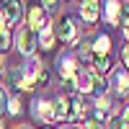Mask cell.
<instances>
[{
    "label": "cell",
    "instance_id": "1",
    "mask_svg": "<svg viewBox=\"0 0 129 129\" xmlns=\"http://www.w3.org/2000/svg\"><path fill=\"white\" fill-rule=\"evenodd\" d=\"M34 47H36V31L28 28V26H23L18 31V49H21V54L31 57V54H34Z\"/></svg>",
    "mask_w": 129,
    "mask_h": 129
},
{
    "label": "cell",
    "instance_id": "2",
    "mask_svg": "<svg viewBox=\"0 0 129 129\" xmlns=\"http://www.w3.org/2000/svg\"><path fill=\"white\" fill-rule=\"evenodd\" d=\"M54 31H57V36H59L62 41H75V36H78L75 21H72L70 16H59V18H57V26H54Z\"/></svg>",
    "mask_w": 129,
    "mask_h": 129
},
{
    "label": "cell",
    "instance_id": "3",
    "mask_svg": "<svg viewBox=\"0 0 129 129\" xmlns=\"http://www.w3.org/2000/svg\"><path fill=\"white\" fill-rule=\"evenodd\" d=\"M21 13H23V3L21 0H5V5H3V21L5 23H18Z\"/></svg>",
    "mask_w": 129,
    "mask_h": 129
},
{
    "label": "cell",
    "instance_id": "4",
    "mask_svg": "<svg viewBox=\"0 0 129 129\" xmlns=\"http://www.w3.org/2000/svg\"><path fill=\"white\" fill-rule=\"evenodd\" d=\"M67 116H70V101L64 98V95H57V98L52 101V119L64 121Z\"/></svg>",
    "mask_w": 129,
    "mask_h": 129
},
{
    "label": "cell",
    "instance_id": "5",
    "mask_svg": "<svg viewBox=\"0 0 129 129\" xmlns=\"http://www.w3.org/2000/svg\"><path fill=\"white\" fill-rule=\"evenodd\" d=\"M26 26L28 28H41L44 26V8H41V3H34L28 8V18H26Z\"/></svg>",
    "mask_w": 129,
    "mask_h": 129
},
{
    "label": "cell",
    "instance_id": "6",
    "mask_svg": "<svg viewBox=\"0 0 129 129\" xmlns=\"http://www.w3.org/2000/svg\"><path fill=\"white\" fill-rule=\"evenodd\" d=\"M80 13L88 23L98 21V0H80Z\"/></svg>",
    "mask_w": 129,
    "mask_h": 129
},
{
    "label": "cell",
    "instance_id": "7",
    "mask_svg": "<svg viewBox=\"0 0 129 129\" xmlns=\"http://www.w3.org/2000/svg\"><path fill=\"white\" fill-rule=\"evenodd\" d=\"M109 49H111V39L109 36H98L93 41V47H90L93 57H109Z\"/></svg>",
    "mask_w": 129,
    "mask_h": 129
},
{
    "label": "cell",
    "instance_id": "8",
    "mask_svg": "<svg viewBox=\"0 0 129 129\" xmlns=\"http://www.w3.org/2000/svg\"><path fill=\"white\" fill-rule=\"evenodd\" d=\"M119 10H121L119 0H106V21L109 23H119Z\"/></svg>",
    "mask_w": 129,
    "mask_h": 129
},
{
    "label": "cell",
    "instance_id": "9",
    "mask_svg": "<svg viewBox=\"0 0 129 129\" xmlns=\"http://www.w3.org/2000/svg\"><path fill=\"white\" fill-rule=\"evenodd\" d=\"M114 88H116V93H119V95H126V93H129V72H116Z\"/></svg>",
    "mask_w": 129,
    "mask_h": 129
},
{
    "label": "cell",
    "instance_id": "10",
    "mask_svg": "<svg viewBox=\"0 0 129 129\" xmlns=\"http://www.w3.org/2000/svg\"><path fill=\"white\" fill-rule=\"evenodd\" d=\"M70 116H75V119H85V98H83V95H75V98H72Z\"/></svg>",
    "mask_w": 129,
    "mask_h": 129
},
{
    "label": "cell",
    "instance_id": "11",
    "mask_svg": "<svg viewBox=\"0 0 129 129\" xmlns=\"http://www.w3.org/2000/svg\"><path fill=\"white\" fill-rule=\"evenodd\" d=\"M109 67H111V59L109 57H93V75L103 78V75L109 72Z\"/></svg>",
    "mask_w": 129,
    "mask_h": 129
},
{
    "label": "cell",
    "instance_id": "12",
    "mask_svg": "<svg viewBox=\"0 0 129 129\" xmlns=\"http://www.w3.org/2000/svg\"><path fill=\"white\" fill-rule=\"evenodd\" d=\"M39 31H41V34H39V41H41V47H47V49H49L52 44H54V28H52L49 23H44Z\"/></svg>",
    "mask_w": 129,
    "mask_h": 129
},
{
    "label": "cell",
    "instance_id": "13",
    "mask_svg": "<svg viewBox=\"0 0 129 129\" xmlns=\"http://www.w3.org/2000/svg\"><path fill=\"white\" fill-rule=\"evenodd\" d=\"M59 70H62V78H72L78 67H75V57H62L59 59Z\"/></svg>",
    "mask_w": 129,
    "mask_h": 129
},
{
    "label": "cell",
    "instance_id": "14",
    "mask_svg": "<svg viewBox=\"0 0 129 129\" xmlns=\"http://www.w3.org/2000/svg\"><path fill=\"white\" fill-rule=\"evenodd\" d=\"M34 111H36V116H39L41 121H49V119H52V103L36 101V103H34Z\"/></svg>",
    "mask_w": 129,
    "mask_h": 129
},
{
    "label": "cell",
    "instance_id": "15",
    "mask_svg": "<svg viewBox=\"0 0 129 129\" xmlns=\"http://www.w3.org/2000/svg\"><path fill=\"white\" fill-rule=\"evenodd\" d=\"M10 47V34L5 28V21H3V13H0V54H5Z\"/></svg>",
    "mask_w": 129,
    "mask_h": 129
},
{
    "label": "cell",
    "instance_id": "16",
    "mask_svg": "<svg viewBox=\"0 0 129 129\" xmlns=\"http://www.w3.org/2000/svg\"><path fill=\"white\" fill-rule=\"evenodd\" d=\"M95 106H98V114H101L98 119H103V116H106L103 111H109V109H111V101L106 98V95H98V103H95Z\"/></svg>",
    "mask_w": 129,
    "mask_h": 129
},
{
    "label": "cell",
    "instance_id": "17",
    "mask_svg": "<svg viewBox=\"0 0 129 129\" xmlns=\"http://www.w3.org/2000/svg\"><path fill=\"white\" fill-rule=\"evenodd\" d=\"M59 3H62V0H41V8L49 10V13H57V10H59Z\"/></svg>",
    "mask_w": 129,
    "mask_h": 129
},
{
    "label": "cell",
    "instance_id": "18",
    "mask_svg": "<svg viewBox=\"0 0 129 129\" xmlns=\"http://www.w3.org/2000/svg\"><path fill=\"white\" fill-rule=\"evenodd\" d=\"M47 83H49V75H47V70H39V75H36V90H41Z\"/></svg>",
    "mask_w": 129,
    "mask_h": 129
},
{
    "label": "cell",
    "instance_id": "19",
    "mask_svg": "<svg viewBox=\"0 0 129 129\" xmlns=\"http://www.w3.org/2000/svg\"><path fill=\"white\" fill-rule=\"evenodd\" d=\"M8 111H10V114H18V111H21V98H18V93H13V98H10V103H8Z\"/></svg>",
    "mask_w": 129,
    "mask_h": 129
},
{
    "label": "cell",
    "instance_id": "20",
    "mask_svg": "<svg viewBox=\"0 0 129 129\" xmlns=\"http://www.w3.org/2000/svg\"><path fill=\"white\" fill-rule=\"evenodd\" d=\"M85 129H106V126L98 116H93V119H85Z\"/></svg>",
    "mask_w": 129,
    "mask_h": 129
},
{
    "label": "cell",
    "instance_id": "21",
    "mask_svg": "<svg viewBox=\"0 0 129 129\" xmlns=\"http://www.w3.org/2000/svg\"><path fill=\"white\" fill-rule=\"evenodd\" d=\"M109 129H129V126L121 121V116H111L109 119Z\"/></svg>",
    "mask_w": 129,
    "mask_h": 129
},
{
    "label": "cell",
    "instance_id": "22",
    "mask_svg": "<svg viewBox=\"0 0 129 129\" xmlns=\"http://www.w3.org/2000/svg\"><path fill=\"white\" fill-rule=\"evenodd\" d=\"M119 18H121V23H124V26H129V5H121Z\"/></svg>",
    "mask_w": 129,
    "mask_h": 129
},
{
    "label": "cell",
    "instance_id": "23",
    "mask_svg": "<svg viewBox=\"0 0 129 129\" xmlns=\"http://www.w3.org/2000/svg\"><path fill=\"white\" fill-rule=\"evenodd\" d=\"M121 59H124V67L129 70V44L124 47V52H121Z\"/></svg>",
    "mask_w": 129,
    "mask_h": 129
},
{
    "label": "cell",
    "instance_id": "24",
    "mask_svg": "<svg viewBox=\"0 0 129 129\" xmlns=\"http://www.w3.org/2000/svg\"><path fill=\"white\" fill-rule=\"evenodd\" d=\"M121 121H124V124H126V126H129V106H126V109H124V111H121Z\"/></svg>",
    "mask_w": 129,
    "mask_h": 129
},
{
    "label": "cell",
    "instance_id": "25",
    "mask_svg": "<svg viewBox=\"0 0 129 129\" xmlns=\"http://www.w3.org/2000/svg\"><path fill=\"white\" fill-rule=\"evenodd\" d=\"M3 109H5V93L0 90V114H3Z\"/></svg>",
    "mask_w": 129,
    "mask_h": 129
},
{
    "label": "cell",
    "instance_id": "26",
    "mask_svg": "<svg viewBox=\"0 0 129 129\" xmlns=\"http://www.w3.org/2000/svg\"><path fill=\"white\" fill-rule=\"evenodd\" d=\"M124 36H126V41H129V26H124Z\"/></svg>",
    "mask_w": 129,
    "mask_h": 129
},
{
    "label": "cell",
    "instance_id": "27",
    "mask_svg": "<svg viewBox=\"0 0 129 129\" xmlns=\"http://www.w3.org/2000/svg\"><path fill=\"white\" fill-rule=\"evenodd\" d=\"M0 67H3V54H0Z\"/></svg>",
    "mask_w": 129,
    "mask_h": 129
},
{
    "label": "cell",
    "instance_id": "28",
    "mask_svg": "<svg viewBox=\"0 0 129 129\" xmlns=\"http://www.w3.org/2000/svg\"><path fill=\"white\" fill-rule=\"evenodd\" d=\"M64 129H78V126H64Z\"/></svg>",
    "mask_w": 129,
    "mask_h": 129
},
{
    "label": "cell",
    "instance_id": "29",
    "mask_svg": "<svg viewBox=\"0 0 129 129\" xmlns=\"http://www.w3.org/2000/svg\"><path fill=\"white\" fill-rule=\"evenodd\" d=\"M18 129H28V126H18Z\"/></svg>",
    "mask_w": 129,
    "mask_h": 129
},
{
    "label": "cell",
    "instance_id": "30",
    "mask_svg": "<svg viewBox=\"0 0 129 129\" xmlns=\"http://www.w3.org/2000/svg\"><path fill=\"white\" fill-rule=\"evenodd\" d=\"M0 3H3V5H5V0H0Z\"/></svg>",
    "mask_w": 129,
    "mask_h": 129
},
{
    "label": "cell",
    "instance_id": "31",
    "mask_svg": "<svg viewBox=\"0 0 129 129\" xmlns=\"http://www.w3.org/2000/svg\"><path fill=\"white\" fill-rule=\"evenodd\" d=\"M0 129H3V124H0Z\"/></svg>",
    "mask_w": 129,
    "mask_h": 129
},
{
    "label": "cell",
    "instance_id": "32",
    "mask_svg": "<svg viewBox=\"0 0 129 129\" xmlns=\"http://www.w3.org/2000/svg\"><path fill=\"white\" fill-rule=\"evenodd\" d=\"M44 129H47V126H44Z\"/></svg>",
    "mask_w": 129,
    "mask_h": 129
}]
</instances>
